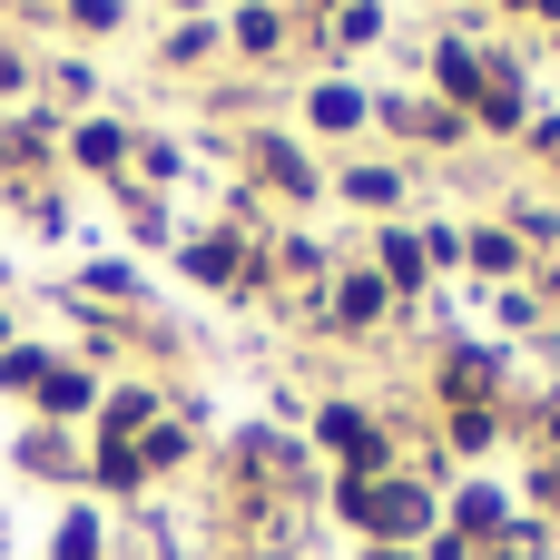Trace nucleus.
Here are the masks:
<instances>
[{"label":"nucleus","instance_id":"4","mask_svg":"<svg viewBox=\"0 0 560 560\" xmlns=\"http://www.w3.org/2000/svg\"><path fill=\"white\" fill-rule=\"evenodd\" d=\"M443 79H453V89L472 98V89H482V59H472V49H443Z\"/></svg>","mask_w":560,"mask_h":560},{"label":"nucleus","instance_id":"2","mask_svg":"<svg viewBox=\"0 0 560 560\" xmlns=\"http://www.w3.org/2000/svg\"><path fill=\"white\" fill-rule=\"evenodd\" d=\"M325 443H335V453H345V463H364V472H374V463H384V433H374V423H364V413H345V404H335V413H325Z\"/></svg>","mask_w":560,"mask_h":560},{"label":"nucleus","instance_id":"3","mask_svg":"<svg viewBox=\"0 0 560 560\" xmlns=\"http://www.w3.org/2000/svg\"><path fill=\"white\" fill-rule=\"evenodd\" d=\"M315 118H325V128H354L364 98H354V89H315Z\"/></svg>","mask_w":560,"mask_h":560},{"label":"nucleus","instance_id":"5","mask_svg":"<svg viewBox=\"0 0 560 560\" xmlns=\"http://www.w3.org/2000/svg\"><path fill=\"white\" fill-rule=\"evenodd\" d=\"M39 394H49V404H59V413H79V404H89V374H49V384H39Z\"/></svg>","mask_w":560,"mask_h":560},{"label":"nucleus","instance_id":"1","mask_svg":"<svg viewBox=\"0 0 560 560\" xmlns=\"http://www.w3.org/2000/svg\"><path fill=\"white\" fill-rule=\"evenodd\" d=\"M354 512H364V522H374V532H423V522H433V512H423V492H413V482H404V492H354Z\"/></svg>","mask_w":560,"mask_h":560}]
</instances>
